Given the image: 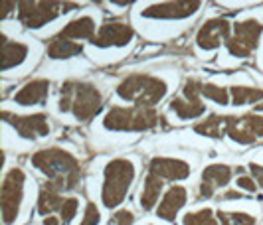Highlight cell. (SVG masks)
Wrapping results in <instances>:
<instances>
[{
	"label": "cell",
	"instance_id": "obj_1",
	"mask_svg": "<svg viewBox=\"0 0 263 225\" xmlns=\"http://www.w3.org/2000/svg\"><path fill=\"white\" fill-rule=\"evenodd\" d=\"M32 164L46 174L50 182L60 190H73L79 184L81 170H79L78 160L60 148L36 152L32 156Z\"/></svg>",
	"mask_w": 263,
	"mask_h": 225
},
{
	"label": "cell",
	"instance_id": "obj_2",
	"mask_svg": "<svg viewBox=\"0 0 263 225\" xmlns=\"http://www.w3.org/2000/svg\"><path fill=\"white\" fill-rule=\"evenodd\" d=\"M101 103H103V99H101L99 91L89 83L69 81L66 85H62L60 109L62 111L73 109V113L79 120L93 119L101 111Z\"/></svg>",
	"mask_w": 263,
	"mask_h": 225
},
{
	"label": "cell",
	"instance_id": "obj_3",
	"mask_svg": "<svg viewBox=\"0 0 263 225\" xmlns=\"http://www.w3.org/2000/svg\"><path fill=\"white\" fill-rule=\"evenodd\" d=\"M119 97L131 101L139 109H151L166 95V85L151 75H131L119 85Z\"/></svg>",
	"mask_w": 263,
	"mask_h": 225
},
{
	"label": "cell",
	"instance_id": "obj_4",
	"mask_svg": "<svg viewBox=\"0 0 263 225\" xmlns=\"http://www.w3.org/2000/svg\"><path fill=\"white\" fill-rule=\"evenodd\" d=\"M135 178V168L129 160L117 158L109 162L105 168V184H103V203L105 208H117L125 199L129 186Z\"/></svg>",
	"mask_w": 263,
	"mask_h": 225
},
{
	"label": "cell",
	"instance_id": "obj_5",
	"mask_svg": "<svg viewBox=\"0 0 263 225\" xmlns=\"http://www.w3.org/2000/svg\"><path fill=\"white\" fill-rule=\"evenodd\" d=\"M158 122V115L153 109H125L113 107L105 115V129L111 131H146Z\"/></svg>",
	"mask_w": 263,
	"mask_h": 225
},
{
	"label": "cell",
	"instance_id": "obj_6",
	"mask_svg": "<svg viewBox=\"0 0 263 225\" xmlns=\"http://www.w3.org/2000/svg\"><path fill=\"white\" fill-rule=\"evenodd\" d=\"M22 194H24V174L22 170L14 168L8 172L2 184V219L4 223H12L20 210V201H22Z\"/></svg>",
	"mask_w": 263,
	"mask_h": 225
},
{
	"label": "cell",
	"instance_id": "obj_7",
	"mask_svg": "<svg viewBox=\"0 0 263 225\" xmlns=\"http://www.w3.org/2000/svg\"><path fill=\"white\" fill-rule=\"evenodd\" d=\"M263 32V26L255 20L239 22L234 28V36L226 42L228 50L236 57H250L251 52L257 48V42Z\"/></svg>",
	"mask_w": 263,
	"mask_h": 225
},
{
	"label": "cell",
	"instance_id": "obj_8",
	"mask_svg": "<svg viewBox=\"0 0 263 225\" xmlns=\"http://www.w3.org/2000/svg\"><path fill=\"white\" fill-rule=\"evenodd\" d=\"M67 4H58V2H20L18 4V18L20 22L28 28H40L46 22L53 20L55 16L66 8Z\"/></svg>",
	"mask_w": 263,
	"mask_h": 225
},
{
	"label": "cell",
	"instance_id": "obj_9",
	"mask_svg": "<svg viewBox=\"0 0 263 225\" xmlns=\"http://www.w3.org/2000/svg\"><path fill=\"white\" fill-rule=\"evenodd\" d=\"M202 87H204V83H200V81H188L184 85L186 99H172L171 101V109L180 119H194L206 111V107L200 101Z\"/></svg>",
	"mask_w": 263,
	"mask_h": 225
},
{
	"label": "cell",
	"instance_id": "obj_10",
	"mask_svg": "<svg viewBox=\"0 0 263 225\" xmlns=\"http://www.w3.org/2000/svg\"><path fill=\"white\" fill-rule=\"evenodd\" d=\"M228 134L241 145H250L257 136H263V117H257V115H246L241 119L230 117Z\"/></svg>",
	"mask_w": 263,
	"mask_h": 225
},
{
	"label": "cell",
	"instance_id": "obj_11",
	"mask_svg": "<svg viewBox=\"0 0 263 225\" xmlns=\"http://www.w3.org/2000/svg\"><path fill=\"white\" fill-rule=\"evenodd\" d=\"M230 38H232L230 36V22L224 18H214L200 28L196 42L202 50H214L222 44V40L228 42Z\"/></svg>",
	"mask_w": 263,
	"mask_h": 225
},
{
	"label": "cell",
	"instance_id": "obj_12",
	"mask_svg": "<svg viewBox=\"0 0 263 225\" xmlns=\"http://www.w3.org/2000/svg\"><path fill=\"white\" fill-rule=\"evenodd\" d=\"M2 119L10 122L14 129L18 131L20 136L24 138H36V136H46L50 127L48 119L44 115H32V117H14L10 113H2Z\"/></svg>",
	"mask_w": 263,
	"mask_h": 225
},
{
	"label": "cell",
	"instance_id": "obj_13",
	"mask_svg": "<svg viewBox=\"0 0 263 225\" xmlns=\"http://www.w3.org/2000/svg\"><path fill=\"white\" fill-rule=\"evenodd\" d=\"M133 40V28L125 22H109L97 32L91 40L93 46L107 48V46H125Z\"/></svg>",
	"mask_w": 263,
	"mask_h": 225
},
{
	"label": "cell",
	"instance_id": "obj_14",
	"mask_svg": "<svg viewBox=\"0 0 263 225\" xmlns=\"http://www.w3.org/2000/svg\"><path fill=\"white\" fill-rule=\"evenodd\" d=\"M148 172L157 174L160 180H184L190 174V166L182 160L153 158L148 164Z\"/></svg>",
	"mask_w": 263,
	"mask_h": 225
},
{
	"label": "cell",
	"instance_id": "obj_15",
	"mask_svg": "<svg viewBox=\"0 0 263 225\" xmlns=\"http://www.w3.org/2000/svg\"><path fill=\"white\" fill-rule=\"evenodd\" d=\"M200 8V2H162L143 10L148 18H186Z\"/></svg>",
	"mask_w": 263,
	"mask_h": 225
},
{
	"label": "cell",
	"instance_id": "obj_16",
	"mask_svg": "<svg viewBox=\"0 0 263 225\" xmlns=\"http://www.w3.org/2000/svg\"><path fill=\"white\" fill-rule=\"evenodd\" d=\"M230 178H232V170H230L228 166H220V164L208 166V168L204 170V174H202L200 196H202V198H212L218 188H222V186H226L230 182Z\"/></svg>",
	"mask_w": 263,
	"mask_h": 225
},
{
	"label": "cell",
	"instance_id": "obj_17",
	"mask_svg": "<svg viewBox=\"0 0 263 225\" xmlns=\"http://www.w3.org/2000/svg\"><path fill=\"white\" fill-rule=\"evenodd\" d=\"M186 203V190L182 186H172L171 190L166 192L164 199L158 206V217L166 219V221H174L178 210Z\"/></svg>",
	"mask_w": 263,
	"mask_h": 225
},
{
	"label": "cell",
	"instance_id": "obj_18",
	"mask_svg": "<svg viewBox=\"0 0 263 225\" xmlns=\"http://www.w3.org/2000/svg\"><path fill=\"white\" fill-rule=\"evenodd\" d=\"M50 93V81L46 79H34L26 83L20 91L14 95V101L20 105H36L42 103Z\"/></svg>",
	"mask_w": 263,
	"mask_h": 225
},
{
	"label": "cell",
	"instance_id": "obj_19",
	"mask_svg": "<svg viewBox=\"0 0 263 225\" xmlns=\"http://www.w3.org/2000/svg\"><path fill=\"white\" fill-rule=\"evenodd\" d=\"M95 32V22H93L89 16H83V18H78L73 22H69L62 32L60 36L66 38V40H85V38H95L93 36Z\"/></svg>",
	"mask_w": 263,
	"mask_h": 225
},
{
	"label": "cell",
	"instance_id": "obj_20",
	"mask_svg": "<svg viewBox=\"0 0 263 225\" xmlns=\"http://www.w3.org/2000/svg\"><path fill=\"white\" fill-rule=\"evenodd\" d=\"M60 188H55L52 182H46V184L42 186V192H40V199H38V210L42 215H48V213H52L53 210H62V206H64V201L66 199L60 196Z\"/></svg>",
	"mask_w": 263,
	"mask_h": 225
},
{
	"label": "cell",
	"instance_id": "obj_21",
	"mask_svg": "<svg viewBox=\"0 0 263 225\" xmlns=\"http://www.w3.org/2000/svg\"><path fill=\"white\" fill-rule=\"evenodd\" d=\"M28 55V46L18 44V42H8L6 36H2V69H10L24 62Z\"/></svg>",
	"mask_w": 263,
	"mask_h": 225
},
{
	"label": "cell",
	"instance_id": "obj_22",
	"mask_svg": "<svg viewBox=\"0 0 263 225\" xmlns=\"http://www.w3.org/2000/svg\"><path fill=\"white\" fill-rule=\"evenodd\" d=\"M162 190V180L158 178L157 174H146L145 178V186H143V194H141V208L143 210H151L158 199V194Z\"/></svg>",
	"mask_w": 263,
	"mask_h": 225
},
{
	"label": "cell",
	"instance_id": "obj_23",
	"mask_svg": "<svg viewBox=\"0 0 263 225\" xmlns=\"http://www.w3.org/2000/svg\"><path fill=\"white\" fill-rule=\"evenodd\" d=\"M78 53H81V46L66 40L62 36L53 38L48 46V55L53 59H64V57H71V55H78Z\"/></svg>",
	"mask_w": 263,
	"mask_h": 225
},
{
	"label": "cell",
	"instance_id": "obj_24",
	"mask_svg": "<svg viewBox=\"0 0 263 225\" xmlns=\"http://www.w3.org/2000/svg\"><path fill=\"white\" fill-rule=\"evenodd\" d=\"M228 119L230 117H210L208 120H204V122H200L194 127V131L200 134H204V136H214V138H220V136H224V133H228Z\"/></svg>",
	"mask_w": 263,
	"mask_h": 225
},
{
	"label": "cell",
	"instance_id": "obj_25",
	"mask_svg": "<svg viewBox=\"0 0 263 225\" xmlns=\"http://www.w3.org/2000/svg\"><path fill=\"white\" fill-rule=\"evenodd\" d=\"M232 101L234 105H246V103H257L263 99V89H251V87H232Z\"/></svg>",
	"mask_w": 263,
	"mask_h": 225
},
{
	"label": "cell",
	"instance_id": "obj_26",
	"mask_svg": "<svg viewBox=\"0 0 263 225\" xmlns=\"http://www.w3.org/2000/svg\"><path fill=\"white\" fill-rule=\"evenodd\" d=\"M202 95H204L206 99H212V101L220 103V105H228V103H230L228 89L218 87V85H212V83H204V87H202Z\"/></svg>",
	"mask_w": 263,
	"mask_h": 225
},
{
	"label": "cell",
	"instance_id": "obj_27",
	"mask_svg": "<svg viewBox=\"0 0 263 225\" xmlns=\"http://www.w3.org/2000/svg\"><path fill=\"white\" fill-rule=\"evenodd\" d=\"M218 219L222 221V225H255V217L246 215V213H228L220 212Z\"/></svg>",
	"mask_w": 263,
	"mask_h": 225
},
{
	"label": "cell",
	"instance_id": "obj_28",
	"mask_svg": "<svg viewBox=\"0 0 263 225\" xmlns=\"http://www.w3.org/2000/svg\"><path fill=\"white\" fill-rule=\"evenodd\" d=\"M184 225H218V221L212 215V210H200L196 213L184 215Z\"/></svg>",
	"mask_w": 263,
	"mask_h": 225
},
{
	"label": "cell",
	"instance_id": "obj_29",
	"mask_svg": "<svg viewBox=\"0 0 263 225\" xmlns=\"http://www.w3.org/2000/svg\"><path fill=\"white\" fill-rule=\"evenodd\" d=\"M78 199L76 198H67L66 201H64V206H62V219H64V225H67L71 219H73V215H76V212H78Z\"/></svg>",
	"mask_w": 263,
	"mask_h": 225
},
{
	"label": "cell",
	"instance_id": "obj_30",
	"mask_svg": "<svg viewBox=\"0 0 263 225\" xmlns=\"http://www.w3.org/2000/svg\"><path fill=\"white\" fill-rule=\"evenodd\" d=\"M97 223H99V210L95 208V203H87L85 217H83L81 225H97Z\"/></svg>",
	"mask_w": 263,
	"mask_h": 225
},
{
	"label": "cell",
	"instance_id": "obj_31",
	"mask_svg": "<svg viewBox=\"0 0 263 225\" xmlns=\"http://www.w3.org/2000/svg\"><path fill=\"white\" fill-rule=\"evenodd\" d=\"M111 221L117 225H131L135 221V215L131 212H127V210H121V212H117L111 217Z\"/></svg>",
	"mask_w": 263,
	"mask_h": 225
},
{
	"label": "cell",
	"instance_id": "obj_32",
	"mask_svg": "<svg viewBox=\"0 0 263 225\" xmlns=\"http://www.w3.org/2000/svg\"><path fill=\"white\" fill-rule=\"evenodd\" d=\"M237 188L248 190V192H255V188H257V186L253 184V180H251V178H248V176H241V178H237Z\"/></svg>",
	"mask_w": 263,
	"mask_h": 225
},
{
	"label": "cell",
	"instance_id": "obj_33",
	"mask_svg": "<svg viewBox=\"0 0 263 225\" xmlns=\"http://www.w3.org/2000/svg\"><path fill=\"white\" fill-rule=\"evenodd\" d=\"M250 170H251V174L255 176L257 184H261V188H263V166H259V164H251Z\"/></svg>",
	"mask_w": 263,
	"mask_h": 225
},
{
	"label": "cell",
	"instance_id": "obj_34",
	"mask_svg": "<svg viewBox=\"0 0 263 225\" xmlns=\"http://www.w3.org/2000/svg\"><path fill=\"white\" fill-rule=\"evenodd\" d=\"M44 225H60V219H58V217H46V219H44Z\"/></svg>",
	"mask_w": 263,
	"mask_h": 225
},
{
	"label": "cell",
	"instance_id": "obj_35",
	"mask_svg": "<svg viewBox=\"0 0 263 225\" xmlns=\"http://www.w3.org/2000/svg\"><path fill=\"white\" fill-rule=\"evenodd\" d=\"M257 111H263V103L261 105H257Z\"/></svg>",
	"mask_w": 263,
	"mask_h": 225
}]
</instances>
